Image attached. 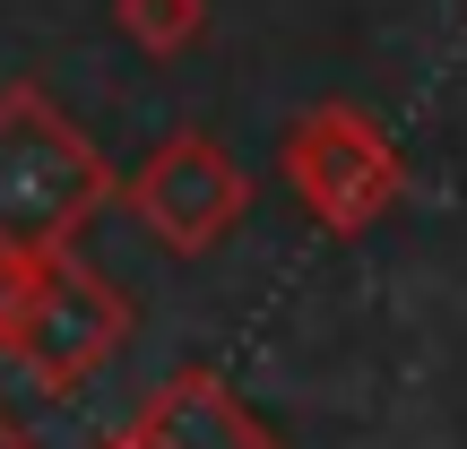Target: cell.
Returning <instances> with one entry per match:
<instances>
[{
	"instance_id": "3",
	"label": "cell",
	"mask_w": 467,
	"mask_h": 449,
	"mask_svg": "<svg viewBox=\"0 0 467 449\" xmlns=\"http://www.w3.org/2000/svg\"><path fill=\"white\" fill-rule=\"evenodd\" d=\"M277 182L295 190V208L312 217L329 242H355L407 199V156L389 138V121L372 104H303L277 138Z\"/></svg>"
},
{
	"instance_id": "5",
	"label": "cell",
	"mask_w": 467,
	"mask_h": 449,
	"mask_svg": "<svg viewBox=\"0 0 467 449\" xmlns=\"http://www.w3.org/2000/svg\"><path fill=\"white\" fill-rule=\"evenodd\" d=\"M113 449H285V441L217 363H182L173 381L148 389V406L113 433Z\"/></svg>"
},
{
	"instance_id": "8",
	"label": "cell",
	"mask_w": 467,
	"mask_h": 449,
	"mask_svg": "<svg viewBox=\"0 0 467 449\" xmlns=\"http://www.w3.org/2000/svg\"><path fill=\"white\" fill-rule=\"evenodd\" d=\"M104 449H113V441H104Z\"/></svg>"
},
{
	"instance_id": "2",
	"label": "cell",
	"mask_w": 467,
	"mask_h": 449,
	"mask_svg": "<svg viewBox=\"0 0 467 449\" xmlns=\"http://www.w3.org/2000/svg\"><path fill=\"white\" fill-rule=\"evenodd\" d=\"M121 199V173L78 121L61 113L44 78L0 87V250L78 242Z\"/></svg>"
},
{
	"instance_id": "1",
	"label": "cell",
	"mask_w": 467,
	"mask_h": 449,
	"mask_svg": "<svg viewBox=\"0 0 467 449\" xmlns=\"http://www.w3.org/2000/svg\"><path fill=\"white\" fill-rule=\"evenodd\" d=\"M139 329L130 285H113L78 242L0 250V363L44 398H78Z\"/></svg>"
},
{
	"instance_id": "7",
	"label": "cell",
	"mask_w": 467,
	"mask_h": 449,
	"mask_svg": "<svg viewBox=\"0 0 467 449\" xmlns=\"http://www.w3.org/2000/svg\"><path fill=\"white\" fill-rule=\"evenodd\" d=\"M0 449H35V441H26V423H17L9 406H0Z\"/></svg>"
},
{
	"instance_id": "6",
	"label": "cell",
	"mask_w": 467,
	"mask_h": 449,
	"mask_svg": "<svg viewBox=\"0 0 467 449\" xmlns=\"http://www.w3.org/2000/svg\"><path fill=\"white\" fill-rule=\"evenodd\" d=\"M208 26H217L208 0H113V35L139 61H191L208 44Z\"/></svg>"
},
{
	"instance_id": "4",
	"label": "cell",
	"mask_w": 467,
	"mask_h": 449,
	"mask_svg": "<svg viewBox=\"0 0 467 449\" xmlns=\"http://www.w3.org/2000/svg\"><path fill=\"white\" fill-rule=\"evenodd\" d=\"M121 208L139 217L156 250L173 260H208V250L234 242V225L251 217V173L225 156L217 130H165L130 173H121Z\"/></svg>"
}]
</instances>
